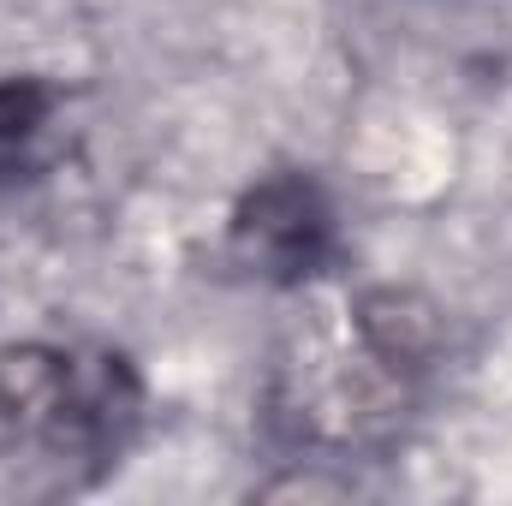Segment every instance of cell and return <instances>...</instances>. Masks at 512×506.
I'll list each match as a JSON object with an SVG mask.
<instances>
[{"mask_svg":"<svg viewBox=\"0 0 512 506\" xmlns=\"http://www.w3.org/2000/svg\"><path fill=\"white\" fill-rule=\"evenodd\" d=\"M54 108H60L54 84H42V78H0V173L30 161V149L42 143Z\"/></svg>","mask_w":512,"mask_h":506,"instance_id":"3957f363","label":"cell"},{"mask_svg":"<svg viewBox=\"0 0 512 506\" xmlns=\"http://www.w3.org/2000/svg\"><path fill=\"white\" fill-rule=\"evenodd\" d=\"M334 203L310 173H268L227 221L233 262L262 286H304L334 256Z\"/></svg>","mask_w":512,"mask_h":506,"instance_id":"7a4b0ae2","label":"cell"},{"mask_svg":"<svg viewBox=\"0 0 512 506\" xmlns=\"http://www.w3.org/2000/svg\"><path fill=\"white\" fill-rule=\"evenodd\" d=\"M143 429V376L96 340L0 346V441L42 471L102 477Z\"/></svg>","mask_w":512,"mask_h":506,"instance_id":"6da1fadb","label":"cell"}]
</instances>
